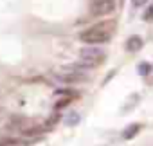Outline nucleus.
<instances>
[{
	"label": "nucleus",
	"mask_w": 153,
	"mask_h": 146,
	"mask_svg": "<svg viewBox=\"0 0 153 146\" xmlns=\"http://www.w3.org/2000/svg\"><path fill=\"white\" fill-rule=\"evenodd\" d=\"M114 27L115 24L114 22H99L85 31L79 33V40L83 43H88V45H99V43H106L110 38H112V33H114Z\"/></svg>",
	"instance_id": "nucleus-1"
},
{
	"label": "nucleus",
	"mask_w": 153,
	"mask_h": 146,
	"mask_svg": "<svg viewBox=\"0 0 153 146\" xmlns=\"http://www.w3.org/2000/svg\"><path fill=\"white\" fill-rule=\"evenodd\" d=\"M105 60V51L99 49L97 45H88V47H83L79 51V61L85 69H92L99 63H103Z\"/></svg>",
	"instance_id": "nucleus-2"
},
{
	"label": "nucleus",
	"mask_w": 153,
	"mask_h": 146,
	"mask_svg": "<svg viewBox=\"0 0 153 146\" xmlns=\"http://www.w3.org/2000/svg\"><path fill=\"white\" fill-rule=\"evenodd\" d=\"M115 9V0H92L90 15L92 16H105L114 13Z\"/></svg>",
	"instance_id": "nucleus-3"
},
{
	"label": "nucleus",
	"mask_w": 153,
	"mask_h": 146,
	"mask_svg": "<svg viewBox=\"0 0 153 146\" xmlns=\"http://www.w3.org/2000/svg\"><path fill=\"white\" fill-rule=\"evenodd\" d=\"M142 49V38L140 36H130L128 42H126V51L130 52H137Z\"/></svg>",
	"instance_id": "nucleus-4"
},
{
	"label": "nucleus",
	"mask_w": 153,
	"mask_h": 146,
	"mask_svg": "<svg viewBox=\"0 0 153 146\" xmlns=\"http://www.w3.org/2000/svg\"><path fill=\"white\" fill-rule=\"evenodd\" d=\"M140 128H142V126H140L139 123H131L130 126H126V128H124V132H123V139H126V141L133 139V137L140 132Z\"/></svg>",
	"instance_id": "nucleus-5"
},
{
	"label": "nucleus",
	"mask_w": 153,
	"mask_h": 146,
	"mask_svg": "<svg viewBox=\"0 0 153 146\" xmlns=\"http://www.w3.org/2000/svg\"><path fill=\"white\" fill-rule=\"evenodd\" d=\"M137 72L140 76H148L149 72H151V65L148 63V61H142V63H139V67H137Z\"/></svg>",
	"instance_id": "nucleus-6"
},
{
	"label": "nucleus",
	"mask_w": 153,
	"mask_h": 146,
	"mask_svg": "<svg viewBox=\"0 0 153 146\" xmlns=\"http://www.w3.org/2000/svg\"><path fill=\"white\" fill-rule=\"evenodd\" d=\"M65 123H67L68 126H76V124L79 123V114H78V112H72L68 117H65Z\"/></svg>",
	"instance_id": "nucleus-7"
},
{
	"label": "nucleus",
	"mask_w": 153,
	"mask_h": 146,
	"mask_svg": "<svg viewBox=\"0 0 153 146\" xmlns=\"http://www.w3.org/2000/svg\"><path fill=\"white\" fill-rule=\"evenodd\" d=\"M146 2H148V0H131V4H133L135 7H140V6H146Z\"/></svg>",
	"instance_id": "nucleus-8"
},
{
	"label": "nucleus",
	"mask_w": 153,
	"mask_h": 146,
	"mask_svg": "<svg viewBox=\"0 0 153 146\" xmlns=\"http://www.w3.org/2000/svg\"><path fill=\"white\" fill-rule=\"evenodd\" d=\"M151 13H153V9H151V7H148V9H146V13H144V20H146V22H149V20H151Z\"/></svg>",
	"instance_id": "nucleus-9"
},
{
	"label": "nucleus",
	"mask_w": 153,
	"mask_h": 146,
	"mask_svg": "<svg viewBox=\"0 0 153 146\" xmlns=\"http://www.w3.org/2000/svg\"><path fill=\"white\" fill-rule=\"evenodd\" d=\"M0 146H6V144H2V142H0Z\"/></svg>",
	"instance_id": "nucleus-10"
}]
</instances>
